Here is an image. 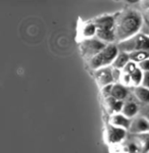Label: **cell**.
<instances>
[{
	"label": "cell",
	"mask_w": 149,
	"mask_h": 153,
	"mask_svg": "<svg viewBox=\"0 0 149 153\" xmlns=\"http://www.w3.org/2000/svg\"><path fill=\"white\" fill-rule=\"evenodd\" d=\"M142 26V16L138 11L128 9L115 18L116 40L123 42L137 35Z\"/></svg>",
	"instance_id": "1"
},
{
	"label": "cell",
	"mask_w": 149,
	"mask_h": 153,
	"mask_svg": "<svg viewBox=\"0 0 149 153\" xmlns=\"http://www.w3.org/2000/svg\"><path fill=\"white\" fill-rule=\"evenodd\" d=\"M121 147L123 153H149V133L127 136Z\"/></svg>",
	"instance_id": "2"
},
{
	"label": "cell",
	"mask_w": 149,
	"mask_h": 153,
	"mask_svg": "<svg viewBox=\"0 0 149 153\" xmlns=\"http://www.w3.org/2000/svg\"><path fill=\"white\" fill-rule=\"evenodd\" d=\"M118 53H120V49L118 46L112 43L107 44V46L101 52H99L97 55L89 60V65L94 71L108 66L112 65Z\"/></svg>",
	"instance_id": "3"
},
{
	"label": "cell",
	"mask_w": 149,
	"mask_h": 153,
	"mask_svg": "<svg viewBox=\"0 0 149 153\" xmlns=\"http://www.w3.org/2000/svg\"><path fill=\"white\" fill-rule=\"evenodd\" d=\"M118 49L124 52H133V51H149V37L143 34H137L132 38L120 42Z\"/></svg>",
	"instance_id": "4"
},
{
	"label": "cell",
	"mask_w": 149,
	"mask_h": 153,
	"mask_svg": "<svg viewBox=\"0 0 149 153\" xmlns=\"http://www.w3.org/2000/svg\"><path fill=\"white\" fill-rule=\"evenodd\" d=\"M106 46H107V43L98 39L97 37L85 39L81 42V52L84 57L90 60L91 58L97 55L99 52H101Z\"/></svg>",
	"instance_id": "5"
},
{
	"label": "cell",
	"mask_w": 149,
	"mask_h": 153,
	"mask_svg": "<svg viewBox=\"0 0 149 153\" xmlns=\"http://www.w3.org/2000/svg\"><path fill=\"white\" fill-rule=\"evenodd\" d=\"M106 141L111 145H121L127 138V130L109 124L106 128Z\"/></svg>",
	"instance_id": "6"
},
{
	"label": "cell",
	"mask_w": 149,
	"mask_h": 153,
	"mask_svg": "<svg viewBox=\"0 0 149 153\" xmlns=\"http://www.w3.org/2000/svg\"><path fill=\"white\" fill-rule=\"evenodd\" d=\"M95 78L98 85L101 86L102 88L104 86L110 85V84H113V82H115V78H113V71L109 66H105V68H101L99 70H96Z\"/></svg>",
	"instance_id": "7"
},
{
	"label": "cell",
	"mask_w": 149,
	"mask_h": 153,
	"mask_svg": "<svg viewBox=\"0 0 149 153\" xmlns=\"http://www.w3.org/2000/svg\"><path fill=\"white\" fill-rule=\"evenodd\" d=\"M131 134H145L149 133V120L143 115H137L132 118V124L129 130Z\"/></svg>",
	"instance_id": "8"
},
{
	"label": "cell",
	"mask_w": 149,
	"mask_h": 153,
	"mask_svg": "<svg viewBox=\"0 0 149 153\" xmlns=\"http://www.w3.org/2000/svg\"><path fill=\"white\" fill-rule=\"evenodd\" d=\"M109 124L115 126V127L129 131L131 128V124H132V118L126 117L123 112L112 113L110 115V118H109Z\"/></svg>",
	"instance_id": "9"
},
{
	"label": "cell",
	"mask_w": 149,
	"mask_h": 153,
	"mask_svg": "<svg viewBox=\"0 0 149 153\" xmlns=\"http://www.w3.org/2000/svg\"><path fill=\"white\" fill-rule=\"evenodd\" d=\"M97 30H115V18L113 16H102L94 19Z\"/></svg>",
	"instance_id": "10"
},
{
	"label": "cell",
	"mask_w": 149,
	"mask_h": 153,
	"mask_svg": "<svg viewBox=\"0 0 149 153\" xmlns=\"http://www.w3.org/2000/svg\"><path fill=\"white\" fill-rule=\"evenodd\" d=\"M105 103L111 113H120L123 111L125 101L115 99L112 96H109V97L105 98Z\"/></svg>",
	"instance_id": "11"
},
{
	"label": "cell",
	"mask_w": 149,
	"mask_h": 153,
	"mask_svg": "<svg viewBox=\"0 0 149 153\" xmlns=\"http://www.w3.org/2000/svg\"><path fill=\"white\" fill-rule=\"evenodd\" d=\"M129 95V90L127 86L123 85L121 83H115L112 86V90H111V95L115 97V99L118 100H125Z\"/></svg>",
	"instance_id": "12"
},
{
	"label": "cell",
	"mask_w": 149,
	"mask_h": 153,
	"mask_svg": "<svg viewBox=\"0 0 149 153\" xmlns=\"http://www.w3.org/2000/svg\"><path fill=\"white\" fill-rule=\"evenodd\" d=\"M140 111V106L137 103L134 102V101H126L125 104H124L123 108V112L126 117L134 118L135 117H137L138 112Z\"/></svg>",
	"instance_id": "13"
},
{
	"label": "cell",
	"mask_w": 149,
	"mask_h": 153,
	"mask_svg": "<svg viewBox=\"0 0 149 153\" xmlns=\"http://www.w3.org/2000/svg\"><path fill=\"white\" fill-rule=\"evenodd\" d=\"M82 38L83 40L85 39H90V38H94L97 35V27L94 22H89V23L85 24L82 28Z\"/></svg>",
	"instance_id": "14"
},
{
	"label": "cell",
	"mask_w": 149,
	"mask_h": 153,
	"mask_svg": "<svg viewBox=\"0 0 149 153\" xmlns=\"http://www.w3.org/2000/svg\"><path fill=\"white\" fill-rule=\"evenodd\" d=\"M134 94L136 98L143 104H149V89L144 86H138L134 89Z\"/></svg>",
	"instance_id": "15"
},
{
	"label": "cell",
	"mask_w": 149,
	"mask_h": 153,
	"mask_svg": "<svg viewBox=\"0 0 149 153\" xmlns=\"http://www.w3.org/2000/svg\"><path fill=\"white\" fill-rule=\"evenodd\" d=\"M98 39L102 40L105 43H112L113 41L116 40L115 31V30H97V35Z\"/></svg>",
	"instance_id": "16"
},
{
	"label": "cell",
	"mask_w": 149,
	"mask_h": 153,
	"mask_svg": "<svg viewBox=\"0 0 149 153\" xmlns=\"http://www.w3.org/2000/svg\"><path fill=\"white\" fill-rule=\"evenodd\" d=\"M130 54L128 52H124V51H121L118 53V55L116 56V58L115 59L112 63V68H118V70H123L124 68L127 65V63L130 61Z\"/></svg>",
	"instance_id": "17"
},
{
	"label": "cell",
	"mask_w": 149,
	"mask_h": 153,
	"mask_svg": "<svg viewBox=\"0 0 149 153\" xmlns=\"http://www.w3.org/2000/svg\"><path fill=\"white\" fill-rule=\"evenodd\" d=\"M130 59L132 61L136 63H140L143 60L149 58V51H143V50H139V51H133L130 52Z\"/></svg>",
	"instance_id": "18"
},
{
	"label": "cell",
	"mask_w": 149,
	"mask_h": 153,
	"mask_svg": "<svg viewBox=\"0 0 149 153\" xmlns=\"http://www.w3.org/2000/svg\"><path fill=\"white\" fill-rule=\"evenodd\" d=\"M143 76H144V71L141 68H137L135 71H133L131 74V80H132V86L138 87V86L142 85V81H143Z\"/></svg>",
	"instance_id": "19"
},
{
	"label": "cell",
	"mask_w": 149,
	"mask_h": 153,
	"mask_svg": "<svg viewBox=\"0 0 149 153\" xmlns=\"http://www.w3.org/2000/svg\"><path fill=\"white\" fill-rule=\"evenodd\" d=\"M138 68H139V66H138L137 63L134 62V61H132V60H130L128 63H127V65L121 71H123V73H126V74H129V75H131V74H132L133 71H135Z\"/></svg>",
	"instance_id": "20"
},
{
	"label": "cell",
	"mask_w": 149,
	"mask_h": 153,
	"mask_svg": "<svg viewBox=\"0 0 149 153\" xmlns=\"http://www.w3.org/2000/svg\"><path fill=\"white\" fill-rule=\"evenodd\" d=\"M112 86L113 84H110V85H107V86H104L102 88V94L105 98L109 97L111 95V90H112Z\"/></svg>",
	"instance_id": "21"
},
{
	"label": "cell",
	"mask_w": 149,
	"mask_h": 153,
	"mask_svg": "<svg viewBox=\"0 0 149 153\" xmlns=\"http://www.w3.org/2000/svg\"><path fill=\"white\" fill-rule=\"evenodd\" d=\"M138 66H139V68H141V70L144 71V73L149 71V58L143 60L142 62L138 63Z\"/></svg>",
	"instance_id": "22"
},
{
	"label": "cell",
	"mask_w": 149,
	"mask_h": 153,
	"mask_svg": "<svg viewBox=\"0 0 149 153\" xmlns=\"http://www.w3.org/2000/svg\"><path fill=\"white\" fill-rule=\"evenodd\" d=\"M141 115H143L144 117H146L149 120V104H145L144 107H142L140 109Z\"/></svg>",
	"instance_id": "23"
},
{
	"label": "cell",
	"mask_w": 149,
	"mask_h": 153,
	"mask_svg": "<svg viewBox=\"0 0 149 153\" xmlns=\"http://www.w3.org/2000/svg\"><path fill=\"white\" fill-rule=\"evenodd\" d=\"M142 86L149 89V71H146L144 73V76H143V81H142Z\"/></svg>",
	"instance_id": "24"
},
{
	"label": "cell",
	"mask_w": 149,
	"mask_h": 153,
	"mask_svg": "<svg viewBox=\"0 0 149 153\" xmlns=\"http://www.w3.org/2000/svg\"><path fill=\"white\" fill-rule=\"evenodd\" d=\"M141 1V7L144 9H149V0H140Z\"/></svg>",
	"instance_id": "25"
},
{
	"label": "cell",
	"mask_w": 149,
	"mask_h": 153,
	"mask_svg": "<svg viewBox=\"0 0 149 153\" xmlns=\"http://www.w3.org/2000/svg\"><path fill=\"white\" fill-rule=\"evenodd\" d=\"M146 16H147V19H149V9H147V11H146Z\"/></svg>",
	"instance_id": "26"
},
{
	"label": "cell",
	"mask_w": 149,
	"mask_h": 153,
	"mask_svg": "<svg viewBox=\"0 0 149 153\" xmlns=\"http://www.w3.org/2000/svg\"><path fill=\"white\" fill-rule=\"evenodd\" d=\"M129 2H132V3H134V2H137V1H139V0H128Z\"/></svg>",
	"instance_id": "27"
}]
</instances>
